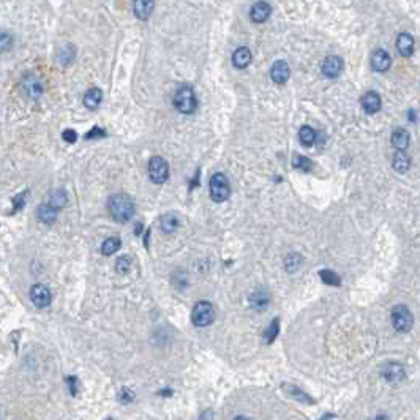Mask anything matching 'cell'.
Instances as JSON below:
<instances>
[{
	"label": "cell",
	"mask_w": 420,
	"mask_h": 420,
	"mask_svg": "<svg viewBox=\"0 0 420 420\" xmlns=\"http://www.w3.org/2000/svg\"><path fill=\"white\" fill-rule=\"evenodd\" d=\"M392 65V59H390V55L387 51H384V49H378V51H374L373 55H371V66H373V70L374 71H387L389 68Z\"/></svg>",
	"instance_id": "cell-10"
},
{
	"label": "cell",
	"mask_w": 420,
	"mask_h": 420,
	"mask_svg": "<svg viewBox=\"0 0 420 420\" xmlns=\"http://www.w3.org/2000/svg\"><path fill=\"white\" fill-rule=\"evenodd\" d=\"M210 417H212V412H210V411H207L206 414H202V417H201V420H212Z\"/></svg>",
	"instance_id": "cell-36"
},
{
	"label": "cell",
	"mask_w": 420,
	"mask_h": 420,
	"mask_svg": "<svg viewBox=\"0 0 420 420\" xmlns=\"http://www.w3.org/2000/svg\"><path fill=\"white\" fill-rule=\"evenodd\" d=\"M108 210L109 215L114 218L117 223H127L134 217V202L128 195H123V193H117V195L111 196L108 201Z\"/></svg>",
	"instance_id": "cell-1"
},
{
	"label": "cell",
	"mask_w": 420,
	"mask_h": 420,
	"mask_svg": "<svg viewBox=\"0 0 420 420\" xmlns=\"http://www.w3.org/2000/svg\"><path fill=\"white\" fill-rule=\"evenodd\" d=\"M74 57H76V48L74 46H71V44H66V46L60 48V51H59V60H60L62 65H70Z\"/></svg>",
	"instance_id": "cell-26"
},
{
	"label": "cell",
	"mask_w": 420,
	"mask_h": 420,
	"mask_svg": "<svg viewBox=\"0 0 420 420\" xmlns=\"http://www.w3.org/2000/svg\"><path fill=\"white\" fill-rule=\"evenodd\" d=\"M292 166L296 167V169H300V171L306 173V171H310V169L313 167V161L310 160V158H306V156H302V155H296L292 158Z\"/></svg>",
	"instance_id": "cell-30"
},
{
	"label": "cell",
	"mask_w": 420,
	"mask_h": 420,
	"mask_svg": "<svg viewBox=\"0 0 420 420\" xmlns=\"http://www.w3.org/2000/svg\"><path fill=\"white\" fill-rule=\"evenodd\" d=\"M409 142H411V138H409V133H407L406 130L398 128V130L393 131V134H392V145L398 152H404L407 147H409Z\"/></svg>",
	"instance_id": "cell-15"
},
{
	"label": "cell",
	"mask_w": 420,
	"mask_h": 420,
	"mask_svg": "<svg viewBox=\"0 0 420 420\" xmlns=\"http://www.w3.org/2000/svg\"><path fill=\"white\" fill-rule=\"evenodd\" d=\"M101 98H103V94H101L100 89H97V87L89 89L84 95V106L90 111H95L101 103Z\"/></svg>",
	"instance_id": "cell-18"
},
{
	"label": "cell",
	"mask_w": 420,
	"mask_h": 420,
	"mask_svg": "<svg viewBox=\"0 0 420 420\" xmlns=\"http://www.w3.org/2000/svg\"><path fill=\"white\" fill-rule=\"evenodd\" d=\"M13 48V37L7 32H0V52H7Z\"/></svg>",
	"instance_id": "cell-32"
},
{
	"label": "cell",
	"mask_w": 420,
	"mask_h": 420,
	"mask_svg": "<svg viewBox=\"0 0 420 420\" xmlns=\"http://www.w3.org/2000/svg\"><path fill=\"white\" fill-rule=\"evenodd\" d=\"M30 300L32 303L37 306V308H48V306L51 305V291L48 286H44L41 285V283H37V285H33L30 288Z\"/></svg>",
	"instance_id": "cell-7"
},
{
	"label": "cell",
	"mask_w": 420,
	"mask_h": 420,
	"mask_svg": "<svg viewBox=\"0 0 420 420\" xmlns=\"http://www.w3.org/2000/svg\"><path fill=\"white\" fill-rule=\"evenodd\" d=\"M133 398H134V395H133V392L128 390V389H123L122 393H120V396H119V400H120L122 403H131Z\"/></svg>",
	"instance_id": "cell-35"
},
{
	"label": "cell",
	"mask_w": 420,
	"mask_h": 420,
	"mask_svg": "<svg viewBox=\"0 0 420 420\" xmlns=\"http://www.w3.org/2000/svg\"><path fill=\"white\" fill-rule=\"evenodd\" d=\"M209 188H210V198L215 202H224L231 195V185L229 180L224 174L217 173L210 177L209 182Z\"/></svg>",
	"instance_id": "cell-3"
},
{
	"label": "cell",
	"mask_w": 420,
	"mask_h": 420,
	"mask_svg": "<svg viewBox=\"0 0 420 420\" xmlns=\"http://www.w3.org/2000/svg\"><path fill=\"white\" fill-rule=\"evenodd\" d=\"M160 224H161V231L166 234H171L179 228V220L174 213H166L160 218Z\"/></svg>",
	"instance_id": "cell-23"
},
{
	"label": "cell",
	"mask_w": 420,
	"mask_h": 420,
	"mask_svg": "<svg viewBox=\"0 0 420 420\" xmlns=\"http://www.w3.org/2000/svg\"><path fill=\"white\" fill-rule=\"evenodd\" d=\"M62 138H63V141L73 144V142H76V139H77V134H76L74 130H65V131L62 133Z\"/></svg>",
	"instance_id": "cell-34"
},
{
	"label": "cell",
	"mask_w": 420,
	"mask_h": 420,
	"mask_svg": "<svg viewBox=\"0 0 420 420\" xmlns=\"http://www.w3.org/2000/svg\"><path fill=\"white\" fill-rule=\"evenodd\" d=\"M24 86H26V90H27V92H29L33 98H38V97L41 95V90H43V89H41V84H40L33 76H29V77L26 79Z\"/></svg>",
	"instance_id": "cell-28"
},
{
	"label": "cell",
	"mask_w": 420,
	"mask_h": 420,
	"mask_svg": "<svg viewBox=\"0 0 420 420\" xmlns=\"http://www.w3.org/2000/svg\"><path fill=\"white\" fill-rule=\"evenodd\" d=\"M272 13V8L269 4L266 2H256L253 7H251V11H249V18H251L253 22H256V24H261V22H264L269 19Z\"/></svg>",
	"instance_id": "cell-13"
},
{
	"label": "cell",
	"mask_w": 420,
	"mask_h": 420,
	"mask_svg": "<svg viewBox=\"0 0 420 420\" xmlns=\"http://www.w3.org/2000/svg\"><path fill=\"white\" fill-rule=\"evenodd\" d=\"M232 63L235 68H246L249 63H251V51L248 48H239L235 49V52L232 54Z\"/></svg>",
	"instance_id": "cell-17"
},
{
	"label": "cell",
	"mask_w": 420,
	"mask_h": 420,
	"mask_svg": "<svg viewBox=\"0 0 420 420\" xmlns=\"http://www.w3.org/2000/svg\"><path fill=\"white\" fill-rule=\"evenodd\" d=\"M249 305H251L253 308H256V310L266 308V306L269 305V296L266 294V291H263V289L255 291L251 294V297H249Z\"/></svg>",
	"instance_id": "cell-22"
},
{
	"label": "cell",
	"mask_w": 420,
	"mask_h": 420,
	"mask_svg": "<svg viewBox=\"0 0 420 420\" xmlns=\"http://www.w3.org/2000/svg\"><path fill=\"white\" fill-rule=\"evenodd\" d=\"M299 138H300V142L302 145L305 147H311L316 141V131L311 128V127H302L300 131H299Z\"/></svg>",
	"instance_id": "cell-25"
},
{
	"label": "cell",
	"mask_w": 420,
	"mask_h": 420,
	"mask_svg": "<svg viewBox=\"0 0 420 420\" xmlns=\"http://www.w3.org/2000/svg\"><path fill=\"white\" fill-rule=\"evenodd\" d=\"M362 108L365 109L367 114H376L381 109V97L378 92L370 90L365 95L362 97Z\"/></svg>",
	"instance_id": "cell-12"
},
{
	"label": "cell",
	"mask_w": 420,
	"mask_h": 420,
	"mask_svg": "<svg viewBox=\"0 0 420 420\" xmlns=\"http://www.w3.org/2000/svg\"><path fill=\"white\" fill-rule=\"evenodd\" d=\"M153 7H155V2H150V0H138V2L133 4L134 15L141 21L149 19V16L152 15Z\"/></svg>",
	"instance_id": "cell-16"
},
{
	"label": "cell",
	"mask_w": 420,
	"mask_h": 420,
	"mask_svg": "<svg viewBox=\"0 0 420 420\" xmlns=\"http://www.w3.org/2000/svg\"><path fill=\"white\" fill-rule=\"evenodd\" d=\"M149 176L153 184H164L169 177V166L164 158L161 156H152L149 161Z\"/></svg>",
	"instance_id": "cell-6"
},
{
	"label": "cell",
	"mask_w": 420,
	"mask_h": 420,
	"mask_svg": "<svg viewBox=\"0 0 420 420\" xmlns=\"http://www.w3.org/2000/svg\"><path fill=\"white\" fill-rule=\"evenodd\" d=\"M215 319V310L213 305L207 300H201L195 305L191 311V321L196 327H206L210 325Z\"/></svg>",
	"instance_id": "cell-5"
},
{
	"label": "cell",
	"mask_w": 420,
	"mask_h": 420,
	"mask_svg": "<svg viewBox=\"0 0 420 420\" xmlns=\"http://www.w3.org/2000/svg\"><path fill=\"white\" fill-rule=\"evenodd\" d=\"M376 420H390V418H389L387 415H378Z\"/></svg>",
	"instance_id": "cell-38"
},
{
	"label": "cell",
	"mask_w": 420,
	"mask_h": 420,
	"mask_svg": "<svg viewBox=\"0 0 420 420\" xmlns=\"http://www.w3.org/2000/svg\"><path fill=\"white\" fill-rule=\"evenodd\" d=\"M382 376L384 379L387 381V382H401L406 376V373H404V368L401 363H396V362H387L385 365L382 367Z\"/></svg>",
	"instance_id": "cell-8"
},
{
	"label": "cell",
	"mask_w": 420,
	"mask_h": 420,
	"mask_svg": "<svg viewBox=\"0 0 420 420\" xmlns=\"http://www.w3.org/2000/svg\"><path fill=\"white\" fill-rule=\"evenodd\" d=\"M411 167V158L406 155V152H396L393 155V169L396 173L404 174Z\"/></svg>",
	"instance_id": "cell-20"
},
{
	"label": "cell",
	"mask_w": 420,
	"mask_h": 420,
	"mask_svg": "<svg viewBox=\"0 0 420 420\" xmlns=\"http://www.w3.org/2000/svg\"><path fill=\"white\" fill-rule=\"evenodd\" d=\"M392 324L396 332L400 333L409 332L414 325V316L411 310L404 305H396L392 310Z\"/></svg>",
	"instance_id": "cell-4"
},
{
	"label": "cell",
	"mask_w": 420,
	"mask_h": 420,
	"mask_svg": "<svg viewBox=\"0 0 420 420\" xmlns=\"http://www.w3.org/2000/svg\"><path fill=\"white\" fill-rule=\"evenodd\" d=\"M109 420H112V418H109Z\"/></svg>",
	"instance_id": "cell-41"
},
{
	"label": "cell",
	"mask_w": 420,
	"mask_h": 420,
	"mask_svg": "<svg viewBox=\"0 0 420 420\" xmlns=\"http://www.w3.org/2000/svg\"><path fill=\"white\" fill-rule=\"evenodd\" d=\"M343 59L338 57V55H330L327 57L322 63V74L328 79H335L340 76V73L343 71Z\"/></svg>",
	"instance_id": "cell-9"
},
{
	"label": "cell",
	"mask_w": 420,
	"mask_h": 420,
	"mask_svg": "<svg viewBox=\"0 0 420 420\" xmlns=\"http://www.w3.org/2000/svg\"><path fill=\"white\" fill-rule=\"evenodd\" d=\"M322 420H330V415H328V414H325V415H324V418H322Z\"/></svg>",
	"instance_id": "cell-39"
},
{
	"label": "cell",
	"mask_w": 420,
	"mask_h": 420,
	"mask_svg": "<svg viewBox=\"0 0 420 420\" xmlns=\"http://www.w3.org/2000/svg\"><path fill=\"white\" fill-rule=\"evenodd\" d=\"M66 201H68V196H66L65 190L59 188V190H54V191L51 193V196H49V202H48V204H49L51 207H54L55 210H59L60 207H63V206H65Z\"/></svg>",
	"instance_id": "cell-24"
},
{
	"label": "cell",
	"mask_w": 420,
	"mask_h": 420,
	"mask_svg": "<svg viewBox=\"0 0 420 420\" xmlns=\"http://www.w3.org/2000/svg\"><path fill=\"white\" fill-rule=\"evenodd\" d=\"M396 49L403 57H411L414 52V38L409 33H400L396 38Z\"/></svg>",
	"instance_id": "cell-14"
},
{
	"label": "cell",
	"mask_w": 420,
	"mask_h": 420,
	"mask_svg": "<svg viewBox=\"0 0 420 420\" xmlns=\"http://www.w3.org/2000/svg\"><path fill=\"white\" fill-rule=\"evenodd\" d=\"M174 106L179 112L182 114H193L198 108V100H196V94L193 87L190 86H184L180 87L176 97H174Z\"/></svg>",
	"instance_id": "cell-2"
},
{
	"label": "cell",
	"mask_w": 420,
	"mask_h": 420,
	"mask_svg": "<svg viewBox=\"0 0 420 420\" xmlns=\"http://www.w3.org/2000/svg\"><path fill=\"white\" fill-rule=\"evenodd\" d=\"M37 215H38L40 221H43L44 224H52L55 220H57V210L51 207L49 204H41L37 210Z\"/></svg>",
	"instance_id": "cell-19"
},
{
	"label": "cell",
	"mask_w": 420,
	"mask_h": 420,
	"mask_svg": "<svg viewBox=\"0 0 420 420\" xmlns=\"http://www.w3.org/2000/svg\"><path fill=\"white\" fill-rule=\"evenodd\" d=\"M105 136H106V131H105L103 128L94 127L89 133H86L84 138H86V139H97V138H105Z\"/></svg>",
	"instance_id": "cell-33"
},
{
	"label": "cell",
	"mask_w": 420,
	"mask_h": 420,
	"mask_svg": "<svg viewBox=\"0 0 420 420\" xmlns=\"http://www.w3.org/2000/svg\"><path fill=\"white\" fill-rule=\"evenodd\" d=\"M131 266H133L131 256L123 255V256H120V258L116 261V272H117L119 275H125V274H128V272L131 270Z\"/></svg>",
	"instance_id": "cell-27"
},
{
	"label": "cell",
	"mask_w": 420,
	"mask_h": 420,
	"mask_svg": "<svg viewBox=\"0 0 420 420\" xmlns=\"http://www.w3.org/2000/svg\"><path fill=\"white\" fill-rule=\"evenodd\" d=\"M141 231H142V224H138V228L134 229V234L138 235V234H141Z\"/></svg>",
	"instance_id": "cell-37"
},
{
	"label": "cell",
	"mask_w": 420,
	"mask_h": 420,
	"mask_svg": "<svg viewBox=\"0 0 420 420\" xmlns=\"http://www.w3.org/2000/svg\"><path fill=\"white\" fill-rule=\"evenodd\" d=\"M235 420H249V418H246V417H237Z\"/></svg>",
	"instance_id": "cell-40"
},
{
	"label": "cell",
	"mask_w": 420,
	"mask_h": 420,
	"mask_svg": "<svg viewBox=\"0 0 420 420\" xmlns=\"http://www.w3.org/2000/svg\"><path fill=\"white\" fill-rule=\"evenodd\" d=\"M319 277H321V280L325 283V285H330V286H340V285H342V280H340V277L335 274V272H332V270H321L319 272Z\"/></svg>",
	"instance_id": "cell-31"
},
{
	"label": "cell",
	"mask_w": 420,
	"mask_h": 420,
	"mask_svg": "<svg viewBox=\"0 0 420 420\" xmlns=\"http://www.w3.org/2000/svg\"><path fill=\"white\" fill-rule=\"evenodd\" d=\"M120 246H122V240L119 239L117 235L109 237V239H106L103 242V245H101V253H103L105 256H112L116 251H119Z\"/></svg>",
	"instance_id": "cell-21"
},
{
	"label": "cell",
	"mask_w": 420,
	"mask_h": 420,
	"mask_svg": "<svg viewBox=\"0 0 420 420\" xmlns=\"http://www.w3.org/2000/svg\"><path fill=\"white\" fill-rule=\"evenodd\" d=\"M278 332H280V319H278V317H275V319L272 321V324L267 327L266 333H264V342L267 345H270L278 337Z\"/></svg>",
	"instance_id": "cell-29"
},
{
	"label": "cell",
	"mask_w": 420,
	"mask_h": 420,
	"mask_svg": "<svg viewBox=\"0 0 420 420\" xmlns=\"http://www.w3.org/2000/svg\"><path fill=\"white\" fill-rule=\"evenodd\" d=\"M289 65L285 60H277L274 65H272L270 70V77L274 79L275 84H285L289 79Z\"/></svg>",
	"instance_id": "cell-11"
}]
</instances>
